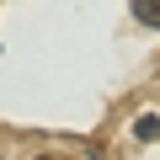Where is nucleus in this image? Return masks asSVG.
Instances as JSON below:
<instances>
[{
    "label": "nucleus",
    "mask_w": 160,
    "mask_h": 160,
    "mask_svg": "<svg viewBox=\"0 0 160 160\" xmlns=\"http://www.w3.org/2000/svg\"><path fill=\"white\" fill-rule=\"evenodd\" d=\"M133 16L144 27H160V0H133Z\"/></svg>",
    "instance_id": "nucleus-2"
},
{
    "label": "nucleus",
    "mask_w": 160,
    "mask_h": 160,
    "mask_svg": "<svg viewBox=\"0 0 160 160\" xmlns=\"http://www.w3.org/2000/svg\"><path fill=\"white\" fill-rule=\"evenodd\" d=\"M133 139H144V144H149V139H160V118H155V112L133 118Z\"/></svg>",
    "instance_id": "nucleus-1"
}]
</instances>
